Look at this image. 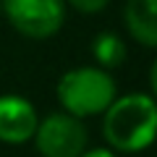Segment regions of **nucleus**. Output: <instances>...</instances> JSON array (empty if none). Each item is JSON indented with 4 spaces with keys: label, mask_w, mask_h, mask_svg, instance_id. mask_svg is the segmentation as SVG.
<instances>
[{
    "label": "nucleus",
    "mask_w": 157,
    "mask_h": 157,
    "mask_svg": "<svg viewBox=\"0 0 157 157\" xmlns=\"http://www.w3.org/2000/svg\"><path fill=\"white\" fill-rule=\"evenodd\" d=\"M157 128V107L149 94H128L113 100L105 110L107 144L118 152H141L152 144Z\"/></svg>",
    "instance_id": "1"
},
{
    "label": "nucleus",
    "mask_w": 157,
    "mask_h": 157,
    "mask_svg": "<svg viewBox=\"0 0 157 157\" xmlns=\"http://www.w3.org/2000/svg\"><path fill=\"white\" fill-rule=\"evenodd\" d=\"M58 100L76 118L97 115L115 100V81L105 68H76L58 81Z\"/></svg>",
    "instance_id": "2"
},
{
    "label": "nucleus",
    "mask_w": 157,
    "mask_h": 157,
    "mask_svg": "<svg viewBox=\"0 0 157 157\" xmlns=\"http://www.w3.org/2000/svg\"><path fill=\"white\" fill-rule=\"evenodd\" d=\"M13 29L32 39H47L66 21V0H0Z\"/></svg>",
    "instance_id": "3"
},
{
    "label": "nucleus",
    "mask_w": 157,
    "mask_h": 157,
    "mask_svg": "<svg viewBox=\"0 0 157 157\" xmlns=\"http://www.w3.org/2000/svg\"><path fill=\"white\" fill-rule=\"evenodd\" d=\"M34 141L42 157H78L86 149V126L71 113H52L37 123Z\"/></svg>",
    "instance_id": "4"
},
{
    "label": "nucleus",
    "mask_w": 157,
    "mask_h": 157,
    "mask_svg": "<svg viewBox=\"0 0 157 157\" xmlns=\"http://www.w3.org/2000/svg\"><path fill=\"white\" fill-rule=\"evenodd\" d=\"M37 131V113L29 100L18 94L0 97V141L24 144Z\"/></svg>",
    "instance_id": "5"
},
{
    "label": "nucleus",
    "mask_w": 157,
    "mask_h": 157,
    "mask_svg": "<svg viewBox=\"0 0 157 157\" xmlns=\"http://www.w3.org/2000/svg\"><path fill=\"white\" fill-rule=\"evenodd\" d=\"M157 0H126V26L128 34L144 47L157 45V16H155Z\"/></svg>",
    "instance_id": "6"
},
{
    "label": "nucleus",
    "mask_w": 157,
    "mask_h": 157,
    "mask_svg": "<svg viewBox=\"0 0 157 157\" xmlns=\"http://www.w3.org/2000/svg\"><path fill=\"white\" fill-rule=\"evenodd\" d=\"M92 52H94L97 63L102 68H118V66H123V60H126L123 39L118 37V34H113V32L97 34L94 42H92Z\"/></svg>",
    "instance_id": "7"
},
{
    "label": "nucleus",
    "mask_w": 157,
    "mask_h": 157,
    "mask_svg": "<svg viewBox=\"0 0 157 157\" xmlns=\"http://www.w3.org/2000/svg\"><path fill=\"white\" fill-rule=\"evenodd\" d=\"M66 3H71V6L76 8V11H81V13H100L110 0H66Z\"/></svg>",
    "instance_id": "8"
},
{
    "label": "nucleus",
    "mask_w": 157,
    "mask_h": 157,
    "mask_svg": "<svg viewBox=\"0 0 157 157\" xmlns=\"http://www.w3.org/2000/svg\"><path fill=\"white\" fill-rule=\"evenodd\" d=\"M78 157H115L110 149H92V152H81Z\"/></svg>",
    "instance_id": "9"
}]
</instances>
